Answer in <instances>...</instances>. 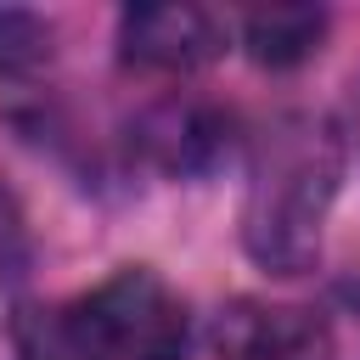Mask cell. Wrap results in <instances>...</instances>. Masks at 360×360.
Here are the masks:
<instances>
[{
  "mask_svg": "<svg viewBox=\"0 0 360 360\" xmlns=\"http://www.w3.org/2000/svg\"><path fill=\"white\" fill-rule=\"evenodd\" d=\"M332 17L321 6H253L242 17V45L259 68L281 73V68H298L321 51Z\"/></svg>",
  "mask_w": 360,
  "mask_h": 360,
  "instance_id": "8992f818",
  "label": "cell"
},
{
  "mask_svg": "<svg viewBox=\"0 0 360 360\" xmlns=\"http://www.w3.org/2000/svg\"><path fill=\"white\" fill-rule=\"evenodd\" d=\"M343 124L309 107L276 112L253 135L248 197H242V248L270 276H304L321 259V231L343 186Z\"/></svg>",
  "mask_w": 360,
  "mask_h": 360,
  "instance_id": "6da1fadb",
  "label": "cell"
},
{
  "mask_svg": "<svg viewBox=\"0 0 360 360\" xmlns=\"http://www.w3.org/2000/svg\"><path fill=\"white\" fill-rule=\"evenodd\" d=\"M231 135H236V118L225 107L202 96H169L135 118L129 152L169 180H202L231 158Z\"/></svg>",
  "mask_w": 360,
  "mask_h": 360,
  "instance_id": "277c9868",
  "label": "cell"
},
{
  "mask_svg": "<svg viewBox=\"0 0 360 360\" xmlns=\"http://www.w3.org/2000/svg\"><path fill=\"white\" fill-rule=\"evenodd\" d=\"M231 45L225 17H214L208 6L191 0H169V6H129L118 17V62L135 73H163V79H186L208 62H219Z\"/></svg>",
  "mask_w": 360,
  "mask_h": 360,
  "instance_id": "3957f363",
  "label": "cell"
},
{
  "mask_svg": "<svg viewBox=\"0 0 360 360\" xmlns=\"http://www.w3.org/2000/svg\"><path fill=\"white\" fill-rule=\"evenodd\" d=\"M28 259H34V248H28V231H22V208H17V197L0 186V321L11 326V304H17V287H22V276H28Z\"/></svg>",
  "mask_w": 360,
  "mask_h": 360,
  "instance_id": "ba28073f",
  "label": "cell"
},
{
  "mask_svg": "<svg viewBox=\"0 0 360 360\" xmlns=\"http://www.w3.org/2000/svg\"><path fill=\"white\" fill-rule=\"evenodd\" d=\"M214 354L219 360H338V338L321 309L236 298L214 321Z\"/></svg>",
  "mask_w": 360,
  "mask_h": 360,
  "instance_id": "5b68a950",
  "label": "cell"
},
{
  "mask_svg": "<svg viewBox=\"0 0 360 360\" xmlns=\"http://www.w3.org/2000/svg\"><path fill=\"white\" fill-rule=\"evenodd\" d=\"M6 332L17 360H186L191 349L180 292L146 264H124L62 304H22Z\"/></svg>",
  "mask_w": 360,
  "mask_h": 360,
  "instance_id": "7a4b0ae2",
  "label": "cell"
},
{
  "mask_svg": "<svg viewBox=\"0 0 360 360\" xmlns=\"http://www.w3.org/2000/svg\"><path fill=\"white\" fill-rule=\"evenodd\" d=\"M343 141L360 152V73H354L349 90H343Z\"/></svg>",
  "mask_w": 360,
  "mask_h": 360,
  "instance_id": "9c48e42d",
  "label": "cell"
},
{
  "mask_svg": "<svg viewBox=\"0 0 360 360\" xmlns=\"http://www.w3.org/2000/svg\"><path fill=\"white\" fill-rule=\"evenodd\" d=\"M51 22L34 17V11H17V6H0V79H17V73H34L51 62Z\"/></svg>",
  "mask_w": 360,
  "mask_h": 360,
  "instance_id": "52a82bcc",
  "label": "cell"
}]
</instances>
